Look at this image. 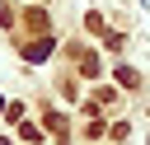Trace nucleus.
Wrapping results in <instances>:
<instances>
[{
	"label": "nucleus",
	"instance_id": "2",
	"mask_svg": "<svg viewBox=\"0 0 150 145\" xmlns=\"http://www.w3.org/2000/svg\"><path fill=\"white\" fill-rule=\"evenodd\" d=\"M28 28H33V33H47V14H42V9H28Z\"/></svg>",
	"mask_w": 150,
	"mask_h": 145
},
{
	"label": "nucleus",
	"instance_id": "3",
	"mask_svg": "<svg viewBox=\"0 0 150 145\" xmlns=\"http://www.w3.org/2000/svg\"><path fill=\"white\" fill-rule=\"evenodd\" d=\"M117 84H127V89H131V84H136V70H131V65H117Z\"/></svg>",
	"mask_w": 150,
	"mask_h": 145
},
{
	"label": "nucleus",
	"instance_id": "1",
	"mask_svg": "<svg viewBox=\"0 0 150 145\" xmlns=\"http://www.w3.org/2000/svg\"><path fill=\"white\" fill-rule=\"evenodd\" d=\"M52 56V37H38V42H28V61H47Z\"/></svg>",
	"mask_w": 150,
	"mask_h": 145
}]
</instances>
